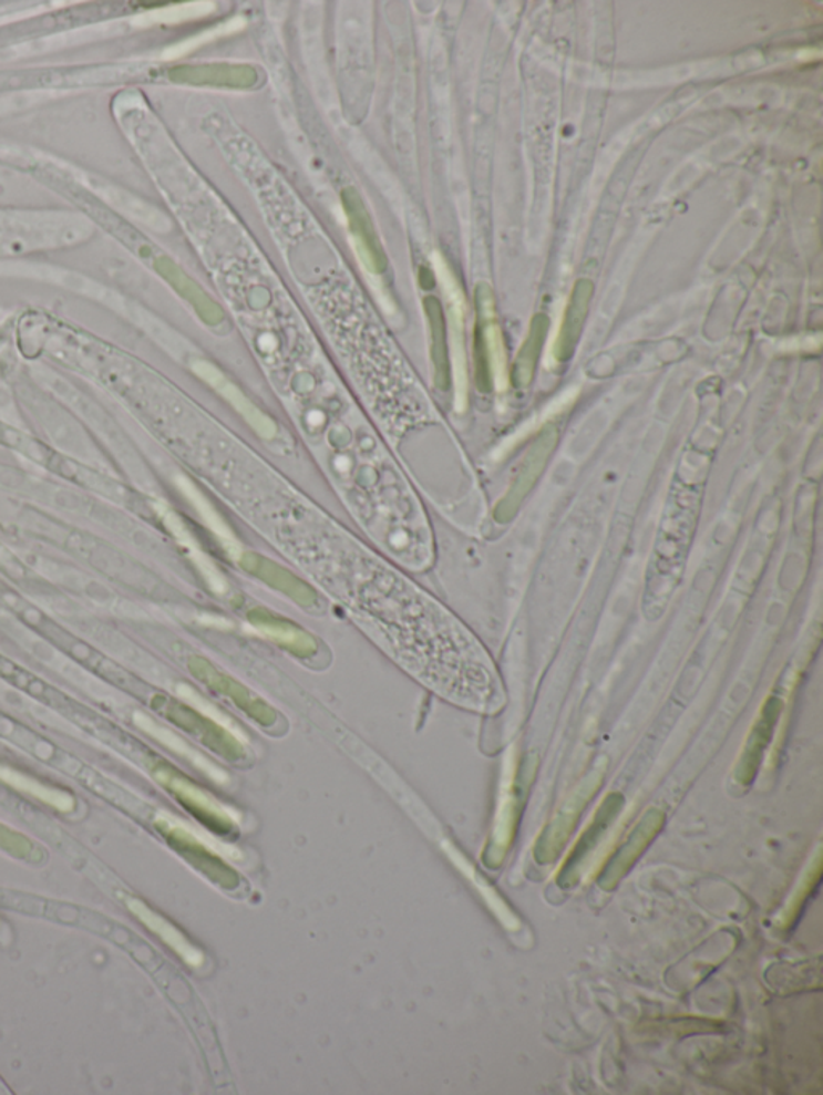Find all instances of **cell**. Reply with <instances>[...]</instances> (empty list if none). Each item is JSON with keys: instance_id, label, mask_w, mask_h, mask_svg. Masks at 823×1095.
<instances>
[{"instance_id": "1", "label": "cell", "mask_w": 823, "mask_h": 1095, "mask_svg": "<svg viewBox=\"0 0 823 1095\" xmlns=\"http://www.w3.org/2000/svg\"><path fill=\"white\" fill-rule=\"evenodd\" d=\"M558 444V430L557 426L543 427V430L537 433L534 437L533 444L527 448L525 456L522 459V467H519L518 476H516L515 483L511 492H508L507 498H505L504 513L508 509L513 512L516 506L523 502V498L529 494L531 488L536 485L539 481L541 474L544 473L545 466L551 462L552 455H554L555 447Z\"/></svg>"}, {"instance_id": "2", "label": "cell", "mask_w": 823, "mask_h": 1095, "mask_svg": "<svg viewBox=\"0 0 823 1095\" xmlns=\"http://www.w3.org/2000/svg\"><path fill=\"white\" fill-rule=\"evenodd\" d=\"M593 298V281L589 278L577 280L565 310V317H563L560 334H558L557 348H555V357H557L558 362H568L575 355L584 324H586L587 316H589Z\"/></svg>"}, {"instance_id": "3", "label": "cell", "mask_w": 823, "mask_h": 1095, "mask_svg": "<svg viewBox=\"0 0 823 1095\" xmlns=\"http://www.w3.org/2000/svg\"><path fill=\"white\" fill-rule=\"evenodd\" d=\"M548 327H551V320H548L545 313H536L533 320H531V327L529 331H527L525 342H523L518 357H516L515 363H513V386L526 389L533 383L534 374H536L537 365H539L541 354H543Z\"/></svg>"}, {"instance_id": "4", "label": "cell", "mask_w": 823, "mask_h": 1095, "mask_svg": "<svg viewBox=\"0 0 823 1095\" xmlns=\"http://www.w3.org/2000/svg\"><path fill=\"white\" fill-rule=\"evenodd\" d=\"M185 82L216 87H251L258 84V73L247 65H205L184 68Z\"/></svg>"}, {"instance_id": "5", "label": "cell", "mask_w": 823, "mask_h": 1095, "mask_svg": "<svg viewBox=\"0 0 823 1095\" xmlns=\"http://www.w3.org/2000/svg\"><path fill=\"white\" fill-rule=\"evenodd\" d=\"M343 203L344 208L348 210L349 220L352 224V230L358 235L359 240L362 241L363 248L367 251V260H369L370 269L379 270V264L381 258V251L379 249V242H377L376 234H373V228L370 226L369 216H367L366 206H363L362 199L356 194L352 188H347L343 192Z\"/></svg>"}]
</instances>
